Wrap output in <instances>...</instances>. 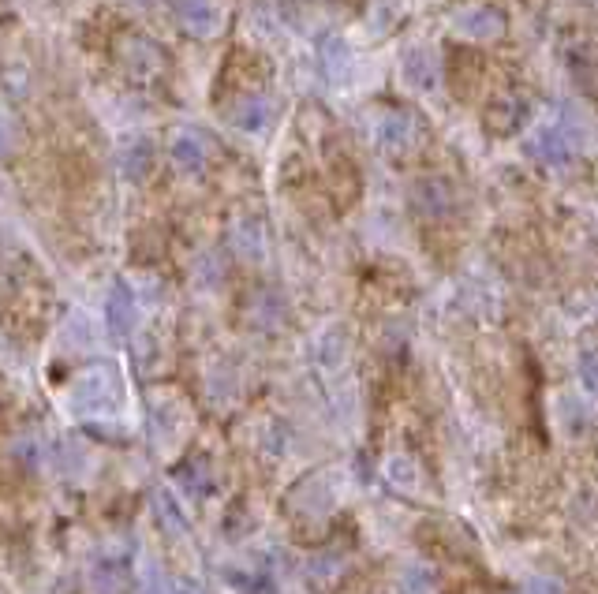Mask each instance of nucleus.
Returning <instances> with one entry per match:
<instances>
[{
	"instance_id": "1",
	"label": "nucleus",
	"mask_w": 598,
	"mask_h": 594,
	"mask_svg": "<svg viewBox=\"0 0 598 594\" xmlns=\"http://www.w3.org/2000/svg\"><path fill=\"white\" fill-rule=\"evenodd\" d=\"M72 404L79 411H105L113 404V374L109 370H86L75 385Z\"/></svg>"
},
{
	"instance_id": "2",
	"label": "nucleus",
	"mask_w": 598,
	"mask_h": 594,
	"mask_svg": "<svg viewBox=\"0 0 598 594\" xmlns=\"http://www.w3.org/2000/svg\"><path fill=\"white\" fill-rule=\"evenodd\" d=\"M228 247H232V255L240 258V262H262L266 258V232L258 221H236L232 232H228Z\"/></svg>"
},
{
	"instance_id": "3",
	"label": "nucleus",
	"mask_w": 598,
	"mask_h": 594,
	"mask_svg": "<svg viewBox=\"0 0 598 594\" xmlns=\"http://www.w3.org/2000/svg\"><path fill=\"white\" fill-rule=\"evenodd\" d=\"M169 154L184 172H202V169H206V161H210L206 139H202V135H195V131H176V135H172Z\"/></svg>"
},
{
	"instance_id": "4",
	"label": "nucleus",
	"mask_w": 598,
	"mask_h": 594,
	"mask_svg": "<svg viewBox=\"0 0 598 594\" xmlns=\"http://www.w3.org/2000/svg\"><path fill=\"white\" fill-rule=\"evenodd\" d=\"M270 116H273L270 101L258 98V94H251V98H240L236 105H232L228 120H232V124H236L240 131H247V135H258V131L270 128Z\"/></svg>"
},
{
	"instance_id": "5",
	"label": "nucleus",
	"mask_w": 598,
	"mask_h": 594,
	"mask_svg": "<svg viewBox=\"0 0 598 594\" xmlns=\"http://www.w3.org/2000/svg\"><path fill=\"white\" fill-rule=\"evenodd\" d=\"M412 206L423 217H442V213H449V206H453V191H449V184H442V180H419V184L412 187Z\"/></svg>"
},
{
	"instance_id": "6",
	"label": "nucleus",
	"mask_w": 598,
	"mask_h": 594,
	"mask_svg": "<svg viewBox=\"0 0 598 594\" xmlns=\"http://www.w3.org/2000/svg\"><path fill=\"white\" fill-rule=\"evenodd\" d=\"M120 176L124 180H131V184H139L143 176H150V169H154V142L150 139H135L128 142L124 150H120Z\"/></svg>"
},
{
	"instance_id": "7",
	"label": "nucleus",
	"mask_w": 598,
	"mask_h": 594,
	"mask_svg": "<svg viewBox=\"0 0 598 594\" xmlns=\"http://www.w3.org/2000/svg\"><path fill=\"white\" fill-rule=\"evenodd\" d=\"M172 15L180 19V27L187 34H214L217 19H221V12H217L214 4H176Z\"/></svg>"
},
{
	"instance_id": "8",
	"label": "nucleus",
	"mask_w": 598,
	"mask_h": 594,
	"mask_svg": "<svg viewBox=\"0 0 598 594\" xmlns=\"http://www.w3.org/2000/svg\"><path fill=\"white\" fill-rule=\"evenodd\" d=\"M90 587L98 594H128L131 587L128 568L116 565V561H101V565L90 568Z\"/></svg>"
},
{
	"instance_id": "9",
	"label": "nucleus",
	"mask_w": 598,
	"mask_h": 594,
	"mask_svg": "<svg viewBox=\"0 0 598 594\" xmlns=\"http://www.w3.org/2000/svg\"><path fill=\"white\" fill-rule=\"evenodd\" d=\"M210 464L206 460H184V464L176 467V486L184 490L187 497H202V494H210Z\"/></svg>"
},
{
	"instance_id": "10",
	"label": "nucleus",
	"mask_w": 598,
	"mask_h": 594,
	"mask_svg": "<svg viewBox=\"0 0 598 594\" xmlns=\"http://www.w3.org/2000/svg\"><path fill=\"white\" fill-rule=\"evenodd\" d=\"M109 326L120 337H128L131 326H135V296H131L124 284H116L113 296H109Z\"/></svg>"
},
{
	"instance_id": "11",
	"label": "nucleus",
	"mask_w": 598,
	"mask_h": 594,
	"mask_svg": "<svg viewBox=\"0 0 598 594\" xmlns=\"http://www.w3.org/2000/svg\"><path fill=\"white\" fill-rule=\"evenodd\" d=\"M412 135H415V124H412V116H404V113H389L378 124V142H382L385 150H404L408 142H412Z\"/></svg>"
},
{
	"instance_id": "12",
	"label": "nucleus",
	"mask_w": 598,
	"mask_h": 594,
	"mask_svg": "<svg viewBox=\"0 0 598 594\" xmlns=\"http://www.w3.org/2000/svg\"><path fill=\"white\" fill-rule=\"evenodd\" d=\"M404 75H408L412 86L430 90V86L438 83V64H434V57H427V53H412V57L404 60Z\"/></svg>"
},
{
	"instance_id": "13",
	"label": "nucleus",
	"mask_w": 598,
	"mask_h": 594,
	"mask_svg": "<svg viewBox=\"0 0 598 594\" xmlns=\"http://www.w3.org/2000/svg\"><path fill=\"white\" fill-rule=\"evenodd\" d=\"M128 53H131L128 64H131L135 71H143V75H146V71H157V68H161V49H157L154 42H146V38H131V42H128Z\"/></svg>"
},
{
	"instance_id": "14",
	"label": "nucleus",
	"mask_w": 598,
	"mask_h": 594,
	"mask_svg": "<svg viewBox=\"0 0 598 594\" xmlns=\"http://www.w3.org/2000/svg\"><path fill=\"white\" fill-rule=\"evenodd\" d=\"M154 512H157V520H161V527H165V531H172L176 538H184V535H187L184 512L176 509V501H172L169 494H157V497H154Z\"/></svg>"
},
{
	"instance_id": "15",
	"label": "nucleus",
	"mask_w": 598,
	"mask_h": 594,
	"mask_svg": "<svg viewBox=\"0 0 598 594\" xmlns=\"http://www.w3.org/2000/svg\"><path fill=\"white\" fill-rule=\"evenodd\" d=\"M150 430H154L157 441H169L172 434H176V408H172V400L154 404V411H150Z\"/></svg>"
},
{
	"instance_id": "16",
	"label": "nucleus",
	"mask_w": 598,
	"mask_h": 594,
	"mask_svg": "<svg viewBox=\"0 0 598 594\" xmlns=\"http://www.w3.org/2000/svg\"><path fill=\"white\" fill-rule=\"evenodd\" d=\"M221 277H225L221 258H217V255H202L199 266H195V281H199L202 288H214V284H221Z\"/></svg>"
},
{
	"instance_id": "17",
	"label": "nucleus",
	"mask_w": 598,
	"mask_h": 594,
	"mask_svg": "<svg viewBox=\"0 0 598 594\" xmlns=\"http://www.w3.org/2000/svg\"><path fill=\"white\" fill-rule=\"evenodd\" d=\"M225 580L232 583V587L247 591V594H277V587H273L270 580H262V576H247V572H225Z\"/></svg>"
},
{
	"instance_id": "18",
	"label": "nucleus",
	"mask_w": 598,
	"mask_h": 594,
	"mask_svg": "<svg viewBox=\"0 0 598 594\" xmlns=\"http://www.w3.org/2000/svg\"><path fill=\"white\" fill-rule=\"evenodd\" d=\"M255 318L262 322V329H273V322L281 318V303L273 299V292H258V299H255Z\"/></svg>"
},
{
	"instance_id": "19",
	"label": "nucleus",
	"mask_w": 598,
	"mask_h": 594,
	"mask_svg": "<svg viewBox=\"0 0 598 594\" xmlns=\"http://www.w3.org/2000/svg\"><path fill=\"white\" fill-rule=\"evenodd\" d=\"M12 453H15V460H19V464H27L30 471L42 464V445H38L34 438H19L12 445Z\"/></svg>"
},
{
	"instance_id": "20",
	"label": "nucleus",
	"mask_w": 598,
	"mask_h": 594,
	"mask_svg": "<svg viewBox=\"0 0 598 594\" xmlns=\"http://www.w3.org/2000/svg\"><path fill=\"white\" fill-rule=\"evenodd\" d=\"M341 348H344V337L337 333V329L318 340V352H326V355H322L326 363H341Z\"/></svg>"
},
{
	"instance_id": "21",
	"label": "nucleus",
	"mask_w": 598,
	"mask_h": 594,
	"mask_svg": "<svg viewBox=\"0 0 598 594\" xmlns=\"http://www.w3.org/2000/svg\"><path fill=\"white\" fill-rule=\"evenodd\" d=\"M68 340H72V344H90V340H94V333H90V318H86V314H75L72 322H68Z\"/></svg>"
},
{
	"instance_id": "22",
	"label": "nucleus",
	"mask_w": 598,
	"mask_h": 594,
	"mask_svg": "<svg viewBox=\"0 0 598 594\" xmlns=\"http://www.w3.org/2000/svg\"><path fill=\"white\" fill-rule=\"evenodd\" d=\"M580 374H584V382L598 393V352H584V355H580Z\"/></svg>"
},
{
	"instance_id": "23",
	"label": "nucleus",
	"mask_w": 598,
	"mask_h": 594,
	"mask_svg": "<svg viewBox=\"0 0 598 594\" xmlns=\"http://www.w3.org/2000/svg\"><path fill=\"white\" fill-rule=\"evenodd\" d=\"M15 150V124L8 116H0V157H8Z\"/></svg>"
},
{
	"instance_id": "24",
	"label": "nucleus",
	"mask_w": 598,
	"mask_h": 594,
	"mask_svg": "<svg viewBox=\"0 0 598 594\" xmlns=\"http://www.w3.org/2000/svg\"><path fill=\"white\" fill-rule=\"evenodd\" d=\"M389 471H393V482H400V486H412L415 475H408V464H404V460H393V464H389Z\"/></svg>"
},
{
	"instance_id": "25",
	"label": "nucleus",
	"mask_w": 598,
	"mask_h": 594,
	"mask_svg": "<svg viewBox=\"0 0 598 594\" xmlns=\"http://www.w3.org/2000/svg\"><path fill=\"white\" fill-rule=\"evenodd\" d=\"M333 565H337L333 557H318V561L311 565V576H314V580H322V576H329V572H333Z\"/></svg>"
}]
</instances>
